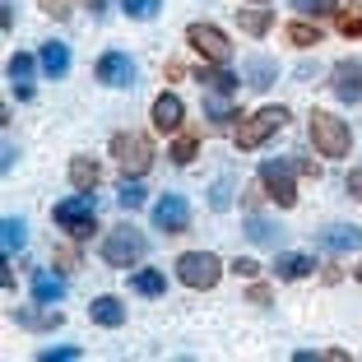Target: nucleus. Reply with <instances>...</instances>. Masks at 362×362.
Wrapping results in <instances>:
<instances>
[{
  "mask_svg": "<svg viewBox=\"0 0 362 362\" xmlns=\"http://www.w3.org/2000/svg\"><path fill=\"white\" fill-rule=\"evenodd\" d=\"M307 135H311V144H316L320 158H349V149H353L349 121H339L334 112H311L307 117Z\"/></svg>",
  "mask_w": 362,
  "mask_h": 362,
  "instance_id": "f257e3e1",
  "label": "nucleus"
},
{
  "mask_svg": "<svg viewBox=\"0 0 362 362\" xmlns=\"http://www.w3.org/2000/svg\"><path fill=\"white\" fill-rule=\"evenodd\" d=\"M144 251H149V237L139 233L135 223H117L103 237V260L112 269H135L139 260H144Z\"/></svg>",
  "mask_w": 362,
  "mask_h": 362,
  "instance_id": "f03ea898",
  "label": "nucleus"
},
{
  "mask_svg": "<svg viewBox=\"0 0 362 362\" xmlns=\"http://www.w3.org/2000/svg\"><path fill=\"white\" fill-rule=\"evenodd\" d=\"M52 218H56V228H61V233H70L75 242H88V237L98 233V204H93V195H88V191L61 200L52 209Z\"/></svg>",
  "mask_w": 362,
  "mask_h": 362,
  "instance_id": "7ed1b4c3",
  "label": "nucleus"
},
{
  "mask_svg": "<svg viewBox=\"0 0 362 362\" xmlns=\"http://www.w3.org/2000/svg\"><path fill=\"white\" fill-rule=\"evenodd\" d=\"M112 158L126 177H144L153 168V139L144 130H121V135H112Z\"/></svg>",
  "mask_w": 362,
  "mask_h": 362,
  "instance_id": "20e7f679",
  "label": "nucleus"
},
{
  "mask_svg": "<svg viewBox=\"0 0 362 362\" xmlns=\"http://www.w3.org/2000/svg\"><path fill=\"white\" fill-rule=\"evenodd\" d=\"M288 126V107H260L256 117H242V126H237V149L242 153H251V149H260L269 135H279V130Z\"/></svg>",
  "mask_w": 362,
  "mask_h": 362,
  "instance_id": "39448f33",
  "label": "nucleus"
},
{
  "mask_svg": "<svg viewBox=\"0 0 362 362\" xmlns=\"http://www.w3.org/2000/svg\"><path fill=\"white\" fill-rule=\"evenodd\" d=\"M293 163L288 158H265L260 163V186H265V195L279 204V209H293L298 204V186H293Z\"/></svg>",
  "mask_w": 362,
  "mask_h": 362,
  "instance_id": "423d86ee",
  "label": "nucleus"
},
{
  "mask_svg": "<svg viewBox=\"0 0 362 362\" xmlns=\"http://www.w3.org/2000/svg\"><path fill=\"white\" fill-rule=\"evenodd\" d=\"M177 279L186 288H214L223 279V260L209 251H186V256H177Z\"/></svg>",
  "mask_w": 362,
  "mask_h": 362,
  "instance_id": "0eeeda50",
  "label": "nucleus"
},
{
  "mask_svg": "<svg viewBox=\"0 0 362 362\" xmlns=\"http://www.w3.org/2000/svg\"><path fill=\"white\" fill-rule=\"evenodd\" d=\"M186 42H191V52L204 56L209 65H228V61H233V42H228V33L214 28V23H191V28H186Z\"/></svg>",
  "mask_w": 362,
  "mask_h": 362,
  "instance_id": "6e6552de",
  "label": "nucleus"
},
{
  "mask_svg": "<svg viewBox=\"0 0 362 362\" xmlns=\"http://www.w3.org/2000/svg\"><path fill=\"white\" fill-rule=\"evenodd\" d=\"M153 228L158 233H168V237H181L186 228H191V204H186V195H177V191H168L158 204H153Z\"/></svg>",
  "mask_w": 362,
  "mask_h": 362,
  "instance_id": "1a4fd4ad",
  "label": "nucleus"
},
{
  "mask_svg": "<svg viewBox=\"0 0 362 362\" xmlns=\"http://www.w3.org/2000/svg\"><path fill=\"white\" fill-rule=\"evenodd\" d=\"M330 93L339 103H362V56H344L330 70Z\"/></svg>",
  "mask_w": 362,
  "mask_h": 362,
  "instance_id": "9d476101",
  "label": "nucleus"
},
{
  "mask_svg": "<svg viewBox=\"0 0 362 362\" xmlns=\"http://www.w3.org/2000/svg\"><path fill=\"white\" fill-rule=\"evenodd\" d=\"M316 246L320 251H330V256H349V251H358L362 246V228L358 223H330L316 233Z\"/></svg>",
  "mask_w": 362,
  "mask_h": 362,
  "instance_id": "9b49d317",
  "label": "nucleus"
},
{
  "mask_svg": "<svg viewBox=\"0 0 362 362\" xmlns=\"http://www.w3.org/2000/svg\"><path fill=\"white\" fill-rule=\"evenodd\" d=\"M98 84H107V88H130V84H135V61H130L126 52L98 56Z\"/></svg>",
  "mask_w": 362,
  "mask_h": 362,
  "instance_id": "f8f14e48",
  "label": "nucleus"
},
{
  "mask_svg": "<svg viewBox=\"0 0 362 362\" xmlns=\"http://www.w3.org/2000/svg\"><path fill=\"white\" fill-rule=\"evenodd\" d=\"M181 121H186V103L177 93H158L153 98V130L158 135H177Z\"/></svg>",
  "mask_w": 362,
  "mask_h": 362,
  "instance_id": "ddd939ff",
  "label": "nucleus"
},
{
  "mask_svg": "<svg viewBox=\"0 0 362 362\" xmlns=\"http://www.w3.org/2000/svg\"><path fill=\"white\" fill-rule=\"evenodd\" d=\"M242 84L246 88H269V84H279V65L269 61V56H251V61H242Z\"/></svg>",
  "mask_w": 362,
  "mask_h": 362,
  "instance_id": "4468645a",
  "label": "nucleus"
},
{
  "mask_svg": "<svg viewBox=\"0 0 362 362\" xmlns=\"http://www.w3.org/2000/svg\"><path fill=\"white\" fill-rule=\"evenodd\" d=\"M204 121H209V130H233V121H242V112L228 107V93H204Z\"/></svg>",
  "mask_w": 362,
  "mask_h": 362,
  "instance_id": "2eb2a0df",
  "label": "nucleus"
},
{
  "mask_svg": "<svg viewBox=\"0 0 362 362\" xmlns=\"http://www.w3.org/2000/svg\"><path fill=\"white\" fill-rule=\"evenodd\" d=\"M195 79H200L209 93H237V84H242V75H233L228 65H200Z\"/></svg>",
  "mask_w": 362,
  "mask_h": 362,
  "instance_id": "dca6fc26",
  "label": "nucleus"
},
{
  "mask_svg": "<svg viewBox=\"0 0 362 362\" xmlns=\"http://www.w3.org/2000/svg\"><path fill=\"white\" fill-rule=\"evenodd\" d=\"M88 320H93V325H107V330H117V325H126V307H121L117 298H93V302H88Z\"/></svg>",
  "mask_w": 362,
  "mask_h": 362,
  "instance_id": "f3484780",
  "label": "nucleus"
},
{
  "mask_svg": "<svg viewBox=\"0 0 362 362\" xmlns=\"http://www.w3.org/2000/svg\"><path fill=\"white\" fill-rule=\"evenodd\" d=\"M33 298L42 302V307L61 302V298H65V279L52 274V269H37V274H33Z\"/></svg>",
  "mask_w": 362,
  "mask_h": 362,
  "instance_id": "a211bd4d",
  "label": "nucleus"
},
{
  "mask_svg": "<svg viewBox=\"0 0 362 362\" xmlns=\"http://www.w3.org/2000/svg\"><path fill=\"white\" fill-rule=\"evenodd\" d=\"M14 320H19L23 330H56V325H61L65 316L56 311V302H52L47 311H37V307H19V311H14Z\"/></svg>",
  "mask_w": 362,
  "mask_h": 362,
  "instance_id": "6ab92c4d",
  "label": "nucleus"
},
{
  "mask_svg": "<svg viewBox=\"0 0 362 362\" xmlns=\"http://www.w3.org/2000/svg\"><path fill=\"white\" fill-rule=\"evenodd\" d=\"M33 70H37V61L33 56H10V84H14V93L19 98H33Z\"/></svg>",
  "mask_w": 362,
  "mask_h": 362,
  "instance_id": "aec40b11",
  "label": "nucleus"
},
{
  "mask_svg": "<svg viewBox=\"0 0 362 362\" xmlns=\"http://www.w3.org/2000/svg\"><path fill=\"white\" fill-rule=\"evenodd\" d=\"M42 70L52 79L70 75V47H65V42H42Z\"/></svg>",
  "mask_w": 362,
  "mask_h": 362,
  "instance_id": "412c9836",
  "label": "nucleus"
},
{
  "mask_svg": "<svg viewBox=\"0 0 362 362\" xmlns=\"http://www.w3.org/2000/svg\"><path fill=\"white\" fill-rule=\"evenodd\" d=\"M311 269H316V260H311V256H279V260H274V274L284 279V284H293V279H307Z\"/></svg>",
  "mask_w": 362,
  "mask_h": 362,
  "instance_id": "4be33fe9",
  "label": "nucleus"
},
{
  "mask_svg": "<svg viewBox=\"0 0 362 362\" xmlns=\"http://www.w3.org/2000/svg\"><path fill=\"white\" fill-rule=\"evenodd\" d=\"M246 237H251V242L256 246H279V228L269 223V218H260V214H246Z\"/></svg>",
  "mask_w": 362,
  "mask_h": 362,
  "instance_id": "5701e85b",
  "label": "nucleus"
},
{
  "mask_svg": "<svg viewBox=\"0 0 362 362\" xmlns=\"http://www.w3.org/2000/svg\"><path fill=\"white\" fill-rule=\"evenodd\" d=\"M334 19H339V33H344V37H349V42H358V37H362V0L339 5V14H334Z\"/></svg>",
  "mask_w": 362,
  "mask_h": 362,
  "instance_id": "b1692460",
  "label": "nucleus"
},
{
  "mask_svg": "<svg viewBox=\"0 0 362 362\" xmlns=\"http://www.w3.org/2000/svg\"><path fill=\"white\" fill-rule=\"evenodd\" d=\"M284 42H293V47H320V23H288L284 28Z\"/></svg>",
  "mask_w": 362,
  "mask_h": 362,
  "instance_id": "393cba45",
  "label": "nucleus"
},
{
  "mask_svg": "<svg viewBox=\"0 0 362 362\" xmlns=\"http://www.w3.org/2000/svg\"><path fill=\"white\" fill-rule=\"evenodd\" d=\"M237 23H242L251 37H265V33L274 28V14L269 10H237Z\"/></svg>",
  "mask_w": 362,
  "mask_h": 362,
  "instance_id": "a878e982",
  "label": "nucleus"
},
{
  "mask_svg": "<svg viewBox=\"0 0 362 362\" xmlns=\"http://www.w3.org/2000/svg\"><path fill=\"white\" fill-rule=\"evenodd\" d=\"M98 177H103V172H98V163H88V158H75V163H70V181H75V191H93Z\"/></svg>",
  "mask_w": 362,
  "mask_h": 362,
  "instance_id": "bb28decb",
  "label": "nucleus"
},
{
  "mask_svg": "<svg viewBox=\"0 0 362 362\" xmlns=\"http://www.w3.org/2000/svg\"><path fill=\"white\" fill-rule=\"evenodd\" d=\"M195 153H200V139H195V135H177V139H172V149H168V158L177 163V168H186V163H195Z\"/></svg>",
  "mask_w": 362,
  "mask_h": 362,
  "instance_id": "cd10ccee",
  "label": "nucleus"
},
{
  "mask_svg": "<svg viewBox=\"0 0 362 362\" xmlns=\"http://www.w3.org/2000/svg\"><path fill=\"white\" fill-rule=\"evenodd\" d=\"M293 10L307 19H330V14H339V0H293Z\"/></svg>",
  "mask_w": 362,
  "mask_h": 362,
  "instance_id": "c85d7f7f",
  "label": "nucleus"
},
{
  "mask_svg": "<svg viewBox=\"0 0 362 362\" xmlns=\"http://www.w3.org/2000/svg\"><path fill=\"white\" fill-rule=\"evenodd\" d=\"M117 204H121V209H139V204H144V186H139V177H126L117 186Z\"/></svg>",
  "mask_w": 362,
  "mask_h": 362,
  "instance_id": "c756f323",
  "label": "nucleus"
},
{
  "mask_svg": "<svg viewBox=\"0 0 362 362\" xmlns=\"http://www.w3.org/2000/svg\"><path fill=\"white\" fill-rule=\"evenodd\" d=\"M163 288H168V279H163L158 269H139L135 274V293H144V298H158Z\"/></svg>",
  "mask_w": 362,
  "mask_h": 362,
  "instance_id": "7c9ffc66",
  "label": "nucleus"
},
{
  "mask_svg": "<svg viewBox=\"0 0 362 362\" xmlns=\"http://www.w3.org/2000/svg\"><path fill=\"white\" fill-rule=\"evenodd\" d=\"M23 242H28V223L23 218H5V256H14Z\"/></svg>",
  "mask_w": 362,
  "mask_h": 362,
  "instance_id": "2f4dec72",
  "label": "nucleus"
},
{
  "mask_svg": "<svg viewBox=\"0 0 362 362\" xmlns=\"http://www.w3.org/2000/svg\"><path fill=\"white\" fill-rule=\"evenodd\" d=\"M158 5H163V0H121V10H126L130 19H153Z\"/></svg>",
  "mask_w": 362,
  "mask_h": 362,
  "instance_id": "473e14b6",
  "label": "nucleus"
},
{
  "mask_svg": "<svg viewBox=\"0 0 362 362\" xmlns=\"http://www.w3.org/2000/svg\"><path fill=\"white\" fill-rule=\"evenodd\" d=\"M233 204V181H214V191H209V209H228Z\"/></svg>",
  "mask_w": 362,
  "mask_h": 362,
  "instance_id": "72a5a7b5",
  "label": "nucleus"
},
{
  "mask_svg": "<svg viewBox=\"0 0 362 362\" xmlns=\"http://www.w3.org/2000/svg\"><path fill=\"white\" fill-rule=\"evenodd\" d=\"M228 269H233L237 279H256V274H260V265H256V260H246V256H237V260H233Z\"/></svg>",
  "mask_w": 362,
  "mask_h": 362,
  "instance_id": "f704fd0d",
  "label": "nucleus"
},
{
  "mask_svg": "<svg viewBox=\"0 0 362 362\" xmlns=\"http://www.w3.org/2000/svg\"><path fill=\"white\" fill-rule=\"evenodd\" d=\"M79 358V349H70V344H65V349H42V362H75Z\"/></svg>",
  "mask_w": 362,
  "mask_h": 362,
  "instance_id": "c9c22d12",
  "label": "nucleus"
},
{
  "mask_svg": "<svg viewBox=\"0 0 362 362\" xmlns=\"http://www.w3.org/2000/svg\"><path fill=\"white\" fill-rule=\"evenodd\" d=\"M349 195H353V200H362V168L349 172Z\"/></svg>",
  "mask_w": 362,
  "mask_h": 362,
  "instance_id": "e433bc0d",
  "label": "nucleus"
},
{
  "mask_svg": "<svg viewBox=\"0 0 362 362\" xmlns=\"http://www.w3.org/2000/svg\"><path fill=\"white\" fill-rule=\"evenodd\" d=\"M14 158H19V153H14V144L5 139V158H0V172H10V168H14Z\"/></svg>",
  "mask_w": 362,
  "mask_h": 362,
  "instance_id": "4c0bfd02",
  "label": "nucleus"
},
{
  "mask_svg": "<svg viewBox=\"0 0 362 362\" xmlns=\"http://www.w3.org/2000/svg\"><path fill=\"white\" fill-rule=\"evenodd\" d=\"M353 279H358V284H362V265H358V269H353Z\"/></svg>",
  "mask_w": 362,
  "mask_h": 362,
  "instance_id": "58836bf2",
  "label": "nucleus"
},
{
  "mask_svg": "<svg viewBox=\"0 0 362 362\" xmlns=\"http://www.w3.org/2000/svg\"><path fill=\"white\" fill-rule=\"evenodd\" d=\"M251 5H265V0H251Z\"/></svg>",
  "mask_w": 362,
  "mask_h": 362,
  "instance_id": "ea45409f",
  "label": "nucleus"
}]
</instances>
